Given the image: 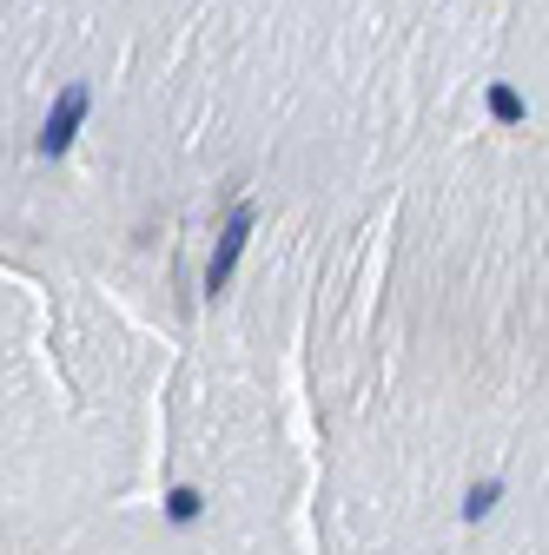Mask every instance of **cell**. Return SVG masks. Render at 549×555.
<instances>
[{
  "label": "cell",
  "mask_w": 549,
  "mask_h": 555,
  "mask_svg": "<svg viewBox=\"0 0 549 555\" xmlns=\"http://www.w3.org/2000/svg\"><path fill=\"white\" fill-rule=\"evenodd\" d=\"M490 113H497V119H523V100H516L510 87H497V93H490Z\"/></svg>",
  "instance_id": "3"
},
{
  "label": "cell",
  "mask_w": 549,
  "mask_h": 555,
  "mask_svg": "<svg viewBox=\"0 0 549 555\" xmlns=\"http://www.w3.org/2000/svg\"><path fill=\"white\" fill-rule=\"evenodd\" d=\"M245 232H252V212H232V225H226V238H219V258H213V271H205V285H226L232 278V264H239V251H245Z\"/></svg>",
  "instance_id": "2"
},
{
  "label": "cell",
  "mask_w": 549,
  "mask_h": 555,
  "mask_svg": "<svg viewBox=\"0 0 549 555\" xmlns=\"http://www.w3.org/2000/svg\"><path fill=\"white\" fill-rule=\"evenodd\" d=\"M87 119V87H66L60 93V106H53V119H47V132H40V146L47 153H60L66 146V139H74V126Z\"/></svg>",
  "instance_id": "1"
}]
</instances>
